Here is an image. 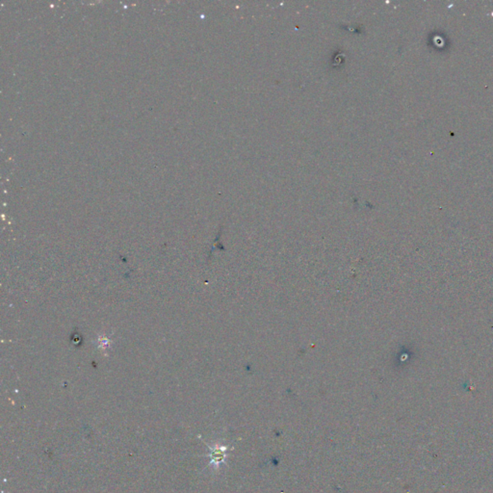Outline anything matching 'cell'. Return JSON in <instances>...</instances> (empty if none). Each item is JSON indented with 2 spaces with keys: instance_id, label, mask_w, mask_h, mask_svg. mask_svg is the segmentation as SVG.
<instances>
[{
  "instance_id": "obj_1",
  "label": "cell",
  "mask_w": 493,
  "mask_h": 493,
  "mask_svg": "<svg viewBox=\"0 0 493 493\" xmlns=\"http://www.w3.org/2000/svg\"><path fill=\"white\" fill-rule=\"evenodd\" d=\"M227 448L225 446L216 444L213 447H210V462L211 465L214 468H218L219 465L224 462L226 457Z\"/></svg>"
}]
</instances>
